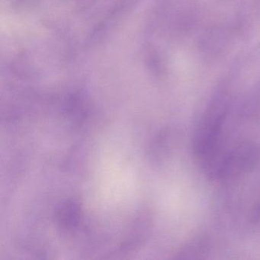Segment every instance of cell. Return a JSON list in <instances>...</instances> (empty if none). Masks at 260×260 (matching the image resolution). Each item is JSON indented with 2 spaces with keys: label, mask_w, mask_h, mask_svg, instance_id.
I'll list each match as a JSON object with an SVG mask.
<instances>
[{
  "label": "cell",
  "mask_w": 260,
  "mask_h": 260,
  "mask_svg": "<svg viewBox=\"0 0 260 260\" xmlns=\"http://www.w3.org/2000/svg\"><path fill=\"white\" fill-rule=\"evenodd\" d=\"M225 99L217 97L205 111L196 132L194 153L208 167L218 155V145L222 127L228 114Z\"/></svg>",
  "instance_id": "obj_1"
},
{
  "label": "cell",
  "mask_w": 260,
  "mask_h": 260,
  "mask_svg": "<svg viewBox=\"0 0 260 260\" xmlns=\"http://www.w3.org/2000/svg\"><path fill=\"white\" fill-rule=\"evenodd\" d=\"M207 247L206 239L199 237L188 243L180 254L184 255L182 256L184 258H199V255L206 252Z\"/></svg>",
  "instance_id": "obj_3"
},
{
  "label": "cell",
  "mask_w": 260,
  "mask_h": 260,
  "mask_svg": "<svg viewBox=\"0 0 260 260\" xmlns=\"http://www.w3.org/2000/svg\"><path fill=\"white\" fill-rule=\"evenodd\" d=\"M259 164L260 146L243 143L220 156L208 173L213 179H228L252 171Z\"/></svg>",
  "instance_id": "obj_2"
},
{
  "label": "cell",
  "mask_w": 260,
  "mask_h": 260,
  "mask_svg": "<svg viewBox=\"0 0 260 260\" xmlns=\"http://www.w3.org/2000/svg\"><path fill=\"white\" fill-rule=\"evenodd\" d=\"M251 218H252V221L254 223H260V203L254 208L253 211L252 212V215H251Z\"/></svg>",
  "instance_id": "obj_4"
}]
</instances>
